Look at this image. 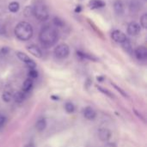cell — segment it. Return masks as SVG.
I'll use <instances>...</instances> for the list:
<instances>
[{
	"instance_id": "5bb4252c",
	"label": "cell",
	"mask_w": 147,
	"mask_h": 147,
	"mask_svg": "<svg viewBox=\"0 0 147 147\" xmlns=\"http://www.w3.org/2000/svg\"><path fill=\"white\" fill-rule=\"evenodd\" d=\"M114 9H115V11L118 15H122L124 13V4H123L122 1L115 0L114 3Z\"/></svg>"
},
{
	"instance_id": "8fae6325",
	"label": "cell",
	"mask_w": 147,
	"mask_h": 147,
	"mask_svg": "<svg viewBox=\"0 0 147 147\" xmlns=\"http://www.w3.org/2000/svg\"><path fill=\"white\" fill-rule=\"evenodd\" d=\"M47 125V120H46L45 118H43V117H40V118H39V119L36 121L34 127H35V129H36L38 132L40 133V132H43V131L46 129Z\"/></svg>"
},
{
	"instance_id": "7c38bea8",
	"label": "cell",
	"mask_w": 147,
	"mask_h": 147,
	"mask_svg": "<svg viewBox=\"0 0 147 147\" xmlns=\"http://www.w3.org/2000/svg\"><path fill=\"white\" fill-rule=\"evenodd\" d=\"M27 49L34 57H36V58H41L42 57V52H41V50L37 46L30 45V46L27 47Z\"/></svg>"
},
{
	"instance_id": "7402d4cb",
	"label": "cell",
	"mask_w": 147,
	"mask_h": 147,
	"mask_svg": "<svg viewBox=\"0 0 147 147\" xmlns=\"http://www.w3.org/2000/svg\"><path fill=\"white\" fill-rule=\"evenodd\" d=\"M140 24L141 26L144 28H147V14L145 13L141 16L140 17Z\"/></svg>"
},
{
	"instance_id": "cb8c5ba5",
	"label": "cell",
	"mask_w": 147,
	"mask_h": 147,
	"mask_svg": "<svg viewBox=\"0 0 147 147\" xmlns=\"http://www.w3.org/2000/svg\"><path fill=\"white\" fill-rule=\"evenodd\" d=\"M24 15L26 16H30L31 15H33V7L30 6H27L24 9Z\"/></svg>"
},
{
	"instance_id": "83f0119b",
	"label": "cell",
	"mask_w": 147,
	"mask_h": 147,
	"mask_svg": "<svg viewBox=\"0 0 147 147\" xmlns=\"http://www.w3.org/2000/svg\"><path fill=\"white\" fill-rule=\"evenodd\" d=\"M98 89L103 93V94H106L108 96H110V97H113V95L111 94V93H109V90H104V89H102V88H101V87H98Z\"/></svg>"
},
{
	"instance_id": "484cf974",
	"label": "cell",
	"mask_w": 147,
	"mask_h": 147,
	"mask_svg": "<svg viewBox=\"0 0 147 147\" xmlns=\"http://www.w3.org/2000/svg\"><path fill=\"white\" fill-rule=\"evenodd\" d=\"M53 22H54V24H55L56 26H58V27H63V26H64L63 21H62L61 19L58 18V17H55V18L53 19Z\"/></svg>"
},
{
	"instance_id": "f546056e",
	"label": "cell",
	"mask_w": 147,
	"mask_h": 147,
	"mask_svg": "<svg viewBox=\"0 0 147 147\" xmlns=\"http://www.w3.org/2000/svg\"><path fill=\"white\" fill-rule=\"evenodd\" d=\"M81 9H82V8H81V6H79V5H78V7H77V8L75 9V11H76L77 13H78V12L79 13V12L81 11Z\"/></svg>"
},
{
	"instance_id": "44dd1931",
	"label": "cell",
	"mask_w": 147,
	"mask_h": 147,
	"mask_svg": "<svg viewBox=\"0 0 147 147\" xmlns=\"http://www.w3.org/2000/svg\"><path fill=\"white\" fill-rule=\"evenodd\" d=\"M122 45H123V47H124V48H125V50H126L127 52H128V53H132V52H133V48H132L131 43L129 42V40H128L127 39V40L122 43Z\"/></svg>"
},
{
	"instance_id": "2e32d148",
	"label": "cell",
	"mask_w": 147,
	"mask_h": 147,
	"mask_svg": "<svg viewBox=\"0 0 147 147\" xmlns=\"http://www.w3.org/2000/svg\"><path fill=\"white\" fill-rule=\"evenodd\" d=\"M25 94H26V93H24V92L22 91V90H21V91H18V92H16V93L14 95L13 99L15 100L16 102H18V103L22 102L25 100V98H26Z\"/></svg>"
},
{
	"instance_id": "52a82bcc",
	"label": "cell",
	"mask_w": 147,
	"mask_h": 147,
	"mask_svg": "<svg viewBox=\"0 0 147 147\" xmlns=\"http://www.w3.org/2000/svg\"><path fill=\"white\" fill-rule=\"evenodd\" d=\"M97 136L102 141L108 142L111 138V132L107 128H100L97 131Z\"/></svg>"
},
{
	"instance_id": "9a60e30c",
	"label": "cell",
	"mask_w": 147,
	"mask_h": 147,
	"mask_svg": "<svg viewBox=\"0 0 147 147\" xmlns=\"http://www.w3.org/2000/svg\"><path fill=\"white\" fill-rule=\"evenodd\" d=\"M89 5L91 9H99L105 6V3L102 0H90Z\"/></svg>"
},
{
	"instance_id": "9c48e42d",
	"label": "cell",
	"mask_w": 147,
	"mask_h": 147,
	"mask_svg": "<svg viewBox=\"0 0 147 147\" xmlns=\"http://www.w3.org/2000/svg\"><path fill=\"white\" fill-rule=\"evenodd\" d=\"M134 54L139 60H146L147 59V49L145 47H139L135 49Z\"/></svg>"
},
{
	"instance_id": "3957f363",
	"label": "cell",
	"mask_w": 147,
	"mask_h": 147,
	"mask_svg": "<svg viewBox=\"0 0 147 147\" xmlns=\"http://www.w3.org/2000/svg\"><path fill=\"white\" fill-rule=\"evenodd\" d=\"M33 15H34L35 17L41 22L47 21L49 16L48 10L46 6L40 3H38L34 7H33Z\"/></svg>"
},
{
	"instance_id": "f1b7e54d",
	"label": "cell",
	"mask_w": 147,
	"mask_h": 147,
	"mask_svg": "<svg viewBox=\"0 0 147 147\" xmlns=\"http://www.w3.org/2000/svg\"><path fill=\"white\" fill-rule=\"evenodd\" d=\"M24 147H36L35 146V145H34V142H28V143H27Z\"/></svg>"
},
{
	"instance_id": "30bf717a",
	"label": "cell",
	"mask_w": 147,
	"mask_h": 147,
	"mask_svg": "<svg viewBox=\"0 0 147 147\" xmlns=\"http://www.w3.org/2000/svg\"><path fill=\"white\" fill-rule=\"evenodd\" d=\"M83 115H84V116L85 119L90 120V121H93V120H95L96 117V111H95L92 108H90V107H86V108H84V110H83Z\"/></svg>"
},
{
	"instance_id": "277c9868",
	"label": "cell",
	"mask_w": 147,
	"mask_h": 147,
	"mask_svg": "<svg viewBox=\"0 0 147 147\" xmlns=\"http://www.w3.org/2000/svg\"><path fill=\"white\" fill-rule=\"evenodd\" d=\"M54 54L58 59H65L70 54V48L68 45L62 43L58 45L54 49Z\"/></svg>"
},
{
	"instance_id": "ffe728a7",
	"label": "cell",
	"mask_w": 147,
	"mask_h": 147,
	"mask_svg": "<svg viewBox=\"0 0 147 147\" xmlns=\"http://www.w3.org/2000/svg\"><path fill=\"white\" fill-rule=\"evenodd\" d=\"M65 109L68 114H71L75 111V106L71 102H66L65 104Z\"/></svg>"
},
{
	"instance_id": "6da1fadb",
	"label": "cell",
	"mask_w": 147,
	"mask_h": 147,
	"mask_svg": "<svg viewBox=\"0 0 147 147\" xmlns=\"http://www.w3.org/2000/svg\"><path fill=\"white\" fill-rule=\"evenodd\" d=\"M39 37L40 42L44 46L52 47L57 42L59 39V34L54 28L51 27H45L41 29Z\"/></svg>"
},
{
	"instance_id": "e0dca14e",
	"label": "cell",
	"mask_w": 147,
	"mask_h": 147,
	"mask_svg": "<svg viewBox=\"0 0 147 147\" xmlns=\"http://www.w3.org/2000/svg\"><path fill=\"white\" fill-rule=\"evenodd\" d=\"M1 97H2V100L4 102H9L13 99V96H12V94L9 91H4L2 94V96Z\"/></svg>"
},
{
	"instance_id": "ac0fdd59",
	"label": "cell",
	"mask_w": 147,
	"mask_h": 147,
	"mask_svg": "<svg viewBox=\"0 0 147 147\" xmlns=\"http://www.w3.org/2000/svg\"><path fill=\"white\" fill-rule=\"evenodd\" d=\"M19 9H20V4H19V3L15 2V1L9 3V11L15 13V12H17V11L19 10Z\"/></svg>"
},
{
	"instance_id": "4316f807",
	"label": "cell",
	"mask_w": 147,
	"mask_h": 147,
	"mask_svg": "<svg viewBox=\"0 0 147 147\" xmlns=\"http://www.w3.org/2000/svg\"><path fill=\"white\" fill-rule=\"evenodd\" d=\"M113 86H114V87H115V89H116V90H118V91H119V92H120L123 96H125V97H128L127 94V93H125V91H124V90H122L121 88H119V87H118V86H116L115 84H113Z\"/></svg>"
},
{
	"instance_id": "ba28073f",
	"label": "cell",
	"mask_w": 147,
	"mask_h": 147,
	"mask_svg": "<svg viewBox=\"0 0 147 147\" xmlns=\"http://www.w3.org/2000/svg\"><path fill=\"white\" fill-rule=\"evenodd\" d=\"M140 30H141V28H140V25L138 24L137 22H130L128 24V27H127V33L130 34V35H137L140 33Z\"/></svg>"
},
{
	"instance_id": "603a6c76",
	"label": "cell",
	"mask_w": 147,
	"mask_h": 147,
	"mask_svg": "<svg viewBox=\"0 0 147 147\" xmlns=\"http://www.w3.org/2000/svg\"><path fill=\"white\" fill-rule=\"evenodd\" d=\"M28 77L31 79H34L38 77V71L34 69H30L28 71Z\"/></svg>"
},
{
	"instance_id": "5b68a950",
	"label": "cell",
	"mask_w": 147,
	"mask_h": 147,
	"mask_svg": "<svg viewBox=\"0 0 147 147\" xmlns=\"http://www.w3.org/2000/svg\"><path fill=\"white\" fill-rule=\"evenodd\" d=\"M16 56H17V58H18L21 61H22L23 63H25L26 65H27L28 68H30V69H34V67L36 66L35 62H34L33 59H31L26 53H22V52H16Z\"/></svg>"
},
{
	"instance_id": "7a4b0ae2",
	"label": "cell",
	"mask_w": 147,
	"mask_h": 147,
	"mask_svg": "<svg viewBox=\"0 0 147 147\" xmlns=\"http://www.w3.org/2000/svg\"><path fill=\"white\" fill-rule=\"evenodd\" d=\"M33 32L31 24L27 22H20L15 28L16 36L22 41L28 40L32 37Z\"/></svg>"
},
{
	"instance_id": "4fadbf2b",
	"label": "cell",
	"mask_w": 147,
	"mask_h": 147,
	"mask_svg": "<svg viewBox=\"0 0 147 147\" xmlns=\"http://www.w3.org/2000/svg\"><path fill=\"white\" fill-rule=\"evenodd\" d=\"M33 84H34L33 79H31V78H27V79L23 82V84H22V91H23L24 93H28V91L31 90V89H32V87H33Z\"/></svg>"
},
{
	"instance_id": "4dcf8cb0",
	"label": "cell",
	"mask_w": 147,
	"mask_h": 147,
	"mask_svg": "<svg viewBox=\"0 0 147 147\" xmlns=\"http://www.w3.org/2000/svg\"><path fill=\"white\" fill-rule=\"evenodd\" d=\"M104 147H115V146L112 143H108V144H106V146Z\"/></svg>"
},
{
	"instance_id": "d6986e66",
	"label": "cell",
	"mask_w": 147,
	"mask_h": 147,
	"mask_svg": "<svg viewBox=\"0 0 147 147\" xmlns=\"http://www.w3.org/2000/svg\"><path fill=\"white\" fill-rule=\"evenodd\" d=\"M77 54H78V56H79V57L82 58V59H90V60H97L94 56H91L90 54L84 53L80 52V51H78V52H77Z\"/></svg>"
},
{
	"instance_id": "8992f818",
	"label": "cell",
	"mask_w": 147,
	"mask_h": 147,
	"mask_svg": "<svg viewBox=\"0 0 147 147\" xmlns=\"http://www.w3.org/2000/svg\"><path fill=\"white\" fill-rule=\"evenodd\" d=\"M111 37L115 42L121 43V44H122L127 39L126 34L121 30H114L111 34Z\"/></svg>"
},
{
	"instance_id": "d4e9b609",
	"label": "cell",
	"mask_w": 147,
	"mask_h": 147,
	"mask_svg": "<svg viewBox=\"0 0 147 147\" xmlns=\"http://www.w3.org/2000/svg\"><path fill=\"white\" fill-rule=\"evenodd\" d=\"M6 121H7V118L3 115L0 114V128H3L5 126Z\"/></svg>"
}]
</instances>
